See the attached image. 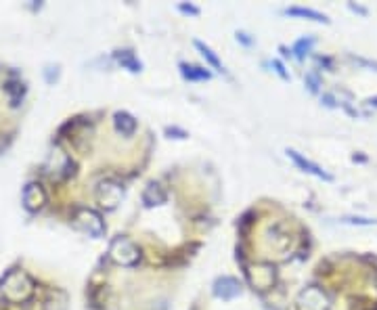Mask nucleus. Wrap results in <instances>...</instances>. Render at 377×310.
I'll list each match as a JSON object with an SVG mask.
<instances>
[{
	"label": "nucleus",
	"mask_w": 377,
	"mask_h": 310,
	"mask_svg": "<svg viewBox=\"0 0 377 310\" xmlns=\"http://www.w3.org/2000/svg\"><path fill=\"white\" fill-rule=\"evenodd\" d=\"M287 157L300 168V170H304V172H308V175H313V177H317V179H323V181H333V177L331 175H327V172L319 166V164H315V162H311V159H306L304 155H300L298 151H294V149H287Z\"/></svg>",
	"instance_id": "nucleus-10"
},
{
	"label": "nucleus",
	"mask_w": 377,
	"mask_h": 310,
	"mask_svg": "<svg viewBox=\"0 0 377 310\" xmlns=\"http://www.w3.org/2000/svg\"><path fill=\"white\" fill-rule=\"evenodd\" d=\"M166 199H168L166 189L159 183H155V181L149 183L145 187V191H143V203L147 205V208H155V205H161V203H166Z\"/></svg>",
	"instance_id": "nucleus-11"
},
{
	"label": "nucleus",
	"mask_w": 377,
	"mask_h": 310,
	"mask_svg": "<svg viewBox=\"0 0 377 310\" xmlns=\"http://www.w3.org/2000/svg\"><path fill=\"white\" fill-rule=\"evenodd\" d=\"M44 78L49 84H55L59 80V65H47L44 67Z\"/></svg>",
	"instance_id": "nucleus-20"
},
{
	"label": "nucleus",
	"mask_w": 377,
	"mask_h": 310,
	"mask_svg": "<svg viewBox=\"0 0 377 310\" xmlns=\"http://www.w3.org/2000/svg\"><path fill=\"white\" fill-rule=\"evenodd\" d=\"M114 126H116V130H118L122 136H132L134 130H136V120H134L130 114H126V112H116V116H114Z\"/></svg>",
	"instance_id": "nucleus-13"
},
{
	"label": "nucleus",
	"mask_w": 377,
	"mask_h": 310,
	"mask_svg": "<svg viewBox=\"0 0 377 310\" xmlns=\"http://www.w3.org/2000/svg\"><path fill=\"white\" fill-rule=\"evenodd\" d=\"M344 222H354V224H375L377 220H369V218H344Z\"/></svg>",
	"instance_id": "nucleus-21"
},
{
	"label": "nucleus",
	"mask_w": 377,
	"mask_h": 310,
	"mask_svg": "<svg viewBox=\"0 0 377 310\" xmlns=\"http://www.w3.org/2000/svg\"><path fill=\"white\" fill-rule=\"evenodd\" d=\"M116 59H118V63L124 67V70H128V72H132V74H139V72L143 70L141 61L134 57L132 51H118V53H116Z\"/></svg>",
	"instance_id": "nucleus-14"
},
{
	"label": "nucleus",
	"mask_w": 377,
	"mask_h": 310,
	"mask_svg": "<svg viewBox=\"0 0 377 310\" xmlns=\"http://www.w3.org/2000/svg\"><path fill=\"white\" fill-rule=\"evenodd\" d=\"M179 9H181L183 13H191V15H199V9H197V7H191V5H181Z\"/></svg>",
	"instance_id": "nucleus-23"
},
{
	"label": "nucleus",
	"mask_w": 377,
	"mask_h": 310,
	"mask_svg": "<svg viewBox=\"0 0 377 310\" xmlns=\"http://www.w3.org/2000/svg\"><path fill=\"white\" fill-rule=\"evenodd\" d=\"M306 86H308V90L311 92H317L319 90V86H321V78H319V74L317 72H311L306 76Z\"/></svg>",
	"instance_id": "nucleus-19"
},
{
	"label": "nucleus",
	"mask_w": 377,
	"mask_h": 310,
	"mask_svg": "<svg viewBox=\"0 0 377 310\" xmlns=\"http://www.w3.org/2000/svg\"><path fill=\"white\" fill-rule=\"evenodd\" d=\"M166 132L168 134H179V139H187V132L185 130H179V128H168Z\"/></svg>",
	"instance_id": "nucleus-25"
},
{
	"label": "nucleus",
	"mask_w": 377,
	"mask_h": 310,
	"mask_svg": "<svg viewBox=\"0 0 377 310\" xmlns=\"http://www.w3.org/2000/svg\"><path fill=\"white\" fill-rule=\"evenodd\" d=\"M195 47H197V51H199V53L203 55V59L208 61V63H210V65L214 67L216 72H224V67H222L220 59H218V57L214 55V51H212V49H210L208 44H203L201 40H195Z\"/></svg>",
	"instance_id": "nucleus-17"
},
{
	"label": "nucleus",
	"mask_w": 377,
	"mask_h": 310,
	"mask_svg": "<svg viewBox=\"0 0 377 310\" xmlns=\"http://www.w3.org/2000/svg\"><path fill=\"white\" fill-rule=\"evenodd\" d=\"M47 191L40 183L31 181L23 187V195H21V201H23V208L29 212V214H36L40 212L44 205H47Z\"/></svg>",
	"instance_id": "nucleus-8"
},
{
	"label": "nucleus",
	"mask_w": 377,
	"mask_h": 310,
	"mask_svg": "<svg viewBox=\"0 0 377 310\" xmlns=\"http://www.w3.org/2000/svg\"><path fill=\"white\" fill-rule=\"evenodd\" d=\"M5 92L9 94L11 105H13V107H17L19 103L23 101V96H25V86H23L21 78H17V76H11V78L5 82Z\"/></svg>",
	"instance_id": "nucleus-12"
},
{
	"label": "nucleus",
	"mask_w": 377,
	"mask_h": 310,
	"mask_svg": "<svg viewBox=\"0 0 377 310\" xmlns=\"http://www.w3.org/2000/svg\"><path fill=\"white\" fill-rule=\"evenodd\" d=\"M246 274H248V281H250L252 289L260 292V294L270 289L272 285H275V281H277V270H275V266L268 264V262H256V264L248 266Z\"/></svg>",
	"instance_id": "nucleus-6"
},
{
	"label": "nucleus",
	"mask_w": 377,
	"mask_h": 310,
	"mask_svg": "<svg viewBox=\"0 0 377 310\" xmlns=\"http://www.w3.org/2000/svg\"><path fill=\"white\" fill-rule=\"evenodd\" d=\"M329 308H331L329 296L317 285L304 287L296 298V310H329Z\"/></svg>",
	"instance_id": "nucleus-7"
},
{
	"label": "nucleus",
	"mask_w": 377,
	"mask_h": 310,
	"mask_svg": "<svg viewBox=\"0 0 377 310\" xmlns=\"http://www.w3.org/2000/svg\"><path fill=\"white\" fill-rule=\"evenodd\" d=\"M181 74L187 78V80H210L212 74L205 70V67H199V65H189V63H181Z\"/></svg>",
	"instance_id": "nucleus-15"
},
{
	"label": "nucleus",
	"mask_w": 377,
	"mask_h": 310,
	"mask_svg": "<svg viewBox=\"0 0 377 310\" xmlns=\"http://www.w3.org/2000/svg\"><path fill=\"white\" fill-rule=\"evenodd\" d=\"M321 101L325 103L327 107H335V99H333V94H323V96H321Z\"/></svg>",
	"instance_id": "nucleus-24"
},
{
	"label": "nucleus",
	"mask_w": 377,
	"mask_h": 310,
	"mask_svg": "<svg viewBox=\"0 0 377 310\" xmlns=\"http://www.w3.org/2000/svg\"><path fill=\"white\" fill-rule=\"evenodd\" d=\"M74 159L70 157L65 149H61L59 145L51 147V151L47 153V159L42 164V170L44 175L51 179V181H65L74 175Z\"/></svg>",
	"instance_id": "nucleus-2"
},
{
	"label": "nucleus",
	"mask_w": 377,
	"mask_h": 310,
	"mask_svg": "<svg viewBox=\"0 0 377 310\" xmlns=\"http://www.w3.org/2000/svg\"><path fill=\"white\" fill-rule=\"evenodd\" d=\"M212 292H214V296L220 298V300H233V298H237V296H242L244 287H242V283H239L235 277L222 274V277H218V279L214 281Z\"/></svg>",
	"instance_id": "nucleus-9"
},
{
	"label": "nucleus",
	"mask_w": 377,
	"mask_h": 310,
	"mask_svg": "<svg viewBox=\"0 0 377 310\" xmlns=\"http://www.w3.org/2000/svg\"><path fill=\"white\" fill-rule=\"evenodd\" d=\"M124 187L122 183L114 181V179H105V181H101L94 189V199L96 203L101 205L105 212H114L118 205L122 203L124 199Z\"/></svg>",
	"instance_id": "nucleus-5"
},
{
	"label": "nucleus",
	"mask_w": 377,
	"mask_h": 310,
	"mask_svg": "<svg viewBox=\"0 0 377 310\" xmlns=\"http://www.w3.org/2000/svg\"><path fill=\"white\" fill-rule=\"evenodd\" d=\"M72 224L74 229H78L80 233L99 239L105 235V222H103V216L92 210V208H76L72 214Z\"/></svg>",
	"instance_id": "nucleus-4"
},
{
	"label": "nucleus",
	"mask_w": 377,
	"mask_h": 310,
	"mask_svg": "<svg viewBox=\"0 0 377 310\" xmlns=\"http://www.w3.org/2000/svg\"><path fill=\"white\" fill-rule=\"evenodd\" d=\"M34 289H36V283L29 277L27 272L15 268L9 270L3 279H0V296H3L7 302L11 304H21L27 302L34 296Z\"/></svg>",
	"instance_id": "nucleus-1"
},
{
	"label": "nucleus",
	"mask_w": 377,
	"mask_h": 310,
	"mask_svg": "<svg viewBox=\"0 0 377 310\" xmlns=\"http://www.w3.org/2000/svg\"><path fill=\"white\" fill-rule=\"evenodd\" d=\"M287 15H294V17H304V19H313V21H319V23H329L327 15L319 13V11H313V9H304V7H289L285 9Z\"/></svg>",
	"instance_id": "nucleus-16"
},
{
	"label": "nucleus",
	"mask_w": 377,
	"mask_h": 310,
	"mask_svg": "<svg viewBox=\"0 0 377 310\" xmlns=\"http://www.w3.org/2000/svg\"><path fill=\"white\" fill-rule=\"evenodd\" d=\"M237 40H242L244 44H252V40L248 38V34H244V31H237Z\"/></svg>",
	"instance_id": "nucleus-26"
},
{
	"label": "nucleus",
	"mask_w": 377,
	"mask_h": 310,
	"mask_svg": "<svg viewBox=\"0 0 377 310\" xmlns=\"http://www.w3.org/2000/svg\"><path fill=\"white\" fill-rule=\"evenodd\" d=\"M272 65H275V67H277V72H279V76H281V78H285V80L289 78V76L285 74V67L281 65V61H277V59H275V61H272Z\"/></svg>",
	"instance_id": "nucleus-22"
},
{
	"label": "nucleus",
	"mask_w": 377,
	"mask_h": 310,
	"mask_svg": "<svg viewBox=\"0 0 377 310\" xmlns=\"http://www.w3.org/2000/svg\"><path fill=\"white\" fill-rule=\"evenodd\" d=\"M107 256L118 266H134V264L141 262L139 246H136L134 241H130L128 237H124V235H118V237L112 239Z\"/></svg>",
	"instance_id": "nucleus-3"
},
{
	"label": "nucleus",
	"mask_w": 377,
	"mask_h": 310,
	"mask_svg": "<svg viewBox=\"0 0 377 310\" xmlns=\"http://www.w3.org/2000/svg\"><path fill=\"white\" fill-rule=\"evenodd\" d=\"M369 103H371V105H373V103H375V105H377V99H371Z\"/></svg>",
	"instance_id": "nucleus-27"
},
{
	"label": "nucleus",
	"mask_w": 377,
	"mask_h": 310,
	"mask_svg": "<svg viewBox=\"0 0 377 310\" xmlns=\"http://www.w3.org/2000/svg\"><path fill=\"white\" fill-rule=\"evenodd\" d=\"M313 44H315V38H300V40L294 44V53H296V57H298V59H304L308 53H311Z\"/></svg>",
	"instance_id": "nucleus-18"
}]
</instances>
